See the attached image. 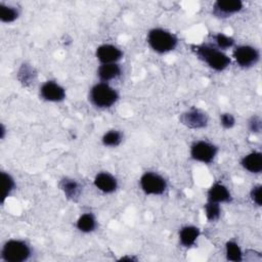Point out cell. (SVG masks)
Instances as JSON below:
<instances>
[{
  "instance_id": "obj_1",
  "label": "cell",
  "mask_w": 262,
  "mask_h": 262,
  "mask_svg": "<svg viewBox=\"0 0 262 262\" xmlns=\"http://www.w3.org/2000/svg\"><path fill=\"white\" fill-rule=\"evenodd\" d=\"M194 51L203 61L215 71L221 72L230 64V57L212 45H198L194 47Z\"/></svg>"
},
{
  "instance_id": "obj_2",
  "label": "cell",
  "mask_w": 262,
  "mask_h": 262,
  "mask_svg": "<svg viewBox=\"0 0 262 262\" xmlns=\"http://www.w3.org/2000/svg\"><path fill=\"white\" fill-rule=\"evenodd\" d=\"M147 43L156 52L166 53L175 49L178 39L174 34L167 30L156 28L148 32Z\"/></svg>"
},
{
  "instance_id": "obj_3",
  "label": "cell",
  "mask_w": 262,
  "mask_h": 262,
  "mask_svg": "<svg viewBox=\"0 0 262 262\" xmlns=\"http://www.w3.org/2000/svg\"><path fill=\"white\" fill-rule=\"evenodd\" d=\"M118 92L105 82L95 84L90 90L91 102L100 108L111 107L118 100Z\"/></svg>"
},
{
  "instance_id": "obj_4",
  "label": "cell",
  "mask_w": 262,
  "mask_h": 262,
  "mask_svg": "<svg viewBox=\"0 0 262 262\" xmlns=\"http://www.w3.org/2000/svg\"><path fill=\"white\" fill-rule=\"evenodd\" d=\"M31 256L30 247L19 239L6 242L1 250V257L6 262H23Z\"/></svg>"
},
{
  "instance_id": "obj_5",
  "label": "cell",
  "mask_w": 262,
  "mask_h": 262,
  "mask_svg": "<svg viewBox=\"0 0 262 262\" xmlns=\"http://www.w3.org/2000/svg\"><path fill=\"white\" fill-rule=\"evenodd\" d=\"M140 187L145 194L159 195L167 188L166 180L159 174L146 172L140 177Z\"/></svg>"
},
{
  "instance_id": "obj_6",
  "label": "cell",
  "mask_w": 262,
  "mask_h": 262,
  "mask_svg": "<svg viewBox=\"0 0 262 262\" xmlns=\"http://www.w3.org/2000/svg\"><path fill=\"white\" fill-rule=\"evenodd\" d=\"M233 57L239 67L250 68L258 62L260 58V53L258 49L253 46L241 45L234 49Z\"/></svg>"
},
{
  "instance_id": "obj_7",
  "label": "cell",
  "mask_w": 262,
  "mask_h": 262,
  "mask_svg": "<svg viewBox=\"0 0 262 262\" xmlns=\"http://www.w3.org/2000/svg\"><path fill=\"white\" fill-rule=\"evenodd\" d=\"M217 154V147L207 141L200 140L194 142L190 147V156L192 159L203 163H211Z\"/></svg>"
},
{
  "instance_id": "obj_8",
  "label": "cell",
  "mask_w": 262,
  "mask_h": 262,
  "mask_svg": "<svg viewBox=\"0 0 262 262\" xmlns=\"http://www.w3.org/2000/svg\"><path fill=\"white\" fill-rule=\"evenodd\" d=\"M180 122L191 129L204 128L208 124V116L199 108H190L180 116Z\"/></svg>"
},
{
  "instance_id": "obj_9",
  "label": "cell",
  "mask_w": 262,
  "mask_h": 262,
  "mask_svg": "<svg viewBox=\"0 0 262 262\" xmlns=\"http://www.w3.org/2000/svg\"><path fill=\"white\" fill-rule=\"evenodd\" d=\"M40 94L45 100L52 102H58L66 98V90L63 87L53 81L45 82L40 88Z\"/></svg>"
},
{
  "instance_id": "obj_10",
  "label": "cell",
  "mask_w": 262,
  "mask_h": 262,
  "mask_svg": "<svg viewBox=\"0 0 262 262\" xmlns=\"http://www.w3.org/2000/svg\"><path fill=\"white\" fill-rule=\"evenodd\" d=\"M243 2L241 0L216 1L213 6V14L217 17H228L229 15L241 11Z\"/></svg>"
},
{
  "instance_id": "obj_11",
  "label": "cell",
  "mask_w": 262,
  "mask_h": 262,
  "mask_svg": "<svg viewBox=\"0 0 262 262\" xmlns=\"http://www.w3.org/2000/svg\"><path fill=\"white\" fill-rule=\"evenodd\" d=\"M122 55V51L112 44H103L96 49V57L101 63H117Z\"/></svg>"
},
{
  "instance_id": "obj_12",
  "label": "cell",
  "mask_w": 262,
  "mask_h": 262,
  "mask_svg": "<svg viewBox=\"0 0 262 262\" xmlns=\"http://www.w3.org/2000/svg\"><path fill=\"white\" fill-rule=\"evenodd\" d=\"M94 185L104 193H112L118 187L117 179L107 172L98 173L94 178Z\"/></svg>"
},
{
  "instance_id": "obj_13",
  "label": "cell",
  "mask_w": 262,
  "mask_h": 262,
  "mask_svg": "<svg viewBox=\"0 0 262 262\" xmlns=\"http://www.w3.org/2000/svg\"><path fill=\"white\" fill-rule=\"evenodd\" d=\"M208 201L214 203H228L231 201V194L228 188L222 183H214L208 190Z\"/></svg>"
},
{
  "instance_id": "obj_14",
  "label": "cell",
  "mask_w": 262,
  "mask_h": 262,
  "mask_svg": "<svg viewBox=\"0 0 262 262\" xmlns=\"http://www.w3.org/2000/svg\"><path fill=\"white\" fill-rule=\"evenodd\" d=\"M244 169L251 173H260L262 171V154L259 151H253L246 155L241 162Z\"/></svg>"
},
{
  "instance_id": "obj_15",
  "label": "cell",
  "mask_w": 262,
  "mask_h": 262,
  "mask_svg": "<svg viewBox=\"0 0 262 262\" xmlns=\"http://www.w3.org/2000/svg\"><path fill=\"white\" fill-rule=\"evenodd\" d=\"M59 186H60L61 190L63 191L67 199H69L71 201H77L78 198L80 196L82 188L76 180L70 179V178H63L60 181Z\"/></svg>"
},
{
  "instance_id": "obj_16",
  "label": "cell",
  "mask_w": 262,
  "mask_h": 262,
  "mask_svg": "<svg viewBox=\"0 0 262 262\" xmlns=\"http://www.w3.org/2000/svg\"><path fill=\"white\" fill-rule=\"evenodd\" d=\"M97 75L101 81L106 83L121 75V68L117 63H101L97 70Z\"/></svg>"
},
{
  "instance_id": "obj_17",
  "label": "cell",
  "mask_w": 262,
  "mask_h": 262,
  "mask_svg": "<svg viewBox=\"0 0 262 262\" xmlns=\"http://www.w3.org/2000/svg\"><path fill=\"white\" fill-rule=\"evenodd\" d=\"M200 236V229L192 225L184 226L179 231V241L184 247H191Z\"/></svg>"
},
{
  "instance_id": "obj_18",
  "label": "cell",
  "mask_w": 262,
  "mask_h": 262,
  "mask_svg": "<svg viewBox=\"0 0 262 262\" xmlns=\"http://www.w3.org/2000/svg\"><path fill=\"white\" fill-rule=\"evenodd\" d=\"M95 226H96L95 218L90 213L81 215L77 220V228L82 232H86V233L91 232L94 230Z\"/></svg>"
},
{
  "instance_id": "obj_19",
  "label": "cell",
  "mask_w": 262,
  "mask_h": 262,
  "mask_svg": "<svg viewBox=\"0 0 262 262\" xmlns=\"http://www.w3.org/2000/svg\"><path fill=\"white\" fill-rule=\"evenodd\" d=\"M225 254H226V259L229 261L239 262L243 260V252L239 246L235 242L229 241L226 243Z\"/></svg>"
},
{
  "instance_id": "obj_20",
  "label": "cell",
  "mask_w": 262,
  "mask_h": 262,
  "mask_svg": "<svg viewBox=\"0 0 262 262\" xmlns=\"http://www.w3.org/2000/svg\"><path fill=\"white\" fill-rule=\"evenodd\" d=\"M18 17V11L15 7L0 4V19L3 23H12Z\"/></svg>"
},
{
  "instance_id": "obj_21",
  "label": "cell",
  "mask_w": 262,
  "mask_h": 262,
  "mask_svg": "<svg viewBox=\"0 0 262 262\" xmlns=\"http://www.w3.org/2000/svg\"><path fill=\"white\" fill-rule=\"evenodd\" d=\"M35 76L36 74L34 69L26 63H24L18 71V79L24 85L31 84L35 79Z\"/></svg>"
},
{
  "instance_id": "obj_22",
  "label": "cell",
  "mask_w": 262,
  "mask_h": 262,
  "mask_svg": "<svg viewBox=\"0 0 262 262\" xmlns=\"http://www.w3.org/2000/svg\"><path fill=\"white\" fill-rule=\"evenodd\" d=\"M205 214L209 221H216L221 215V208L218 203L209 202L205 205Z\"/></svg>"
},
{
  "instance_id": "obj_23",
  "label": "cell",
  "mask_w": 262,
  "mask_h": 262,
  "mask_svg": "<svg viewBox=\"0 0 262 262\" xmlns=\"http://www.w3.org/2000/svg\"><path fill=\"white\" fill-rule=\"evenodd\" d=\"M122 141V134L117 130H110L102 136V143L105 146H118Z\"/></svg>"
},
{
  "instance_id": "obj_24",
  "label": "cell",
  "mask_w": 262,
  "mask_h": 262,
  "mask_svg": "<svg viewBox=\"0 0 262 262\" xmlns=\"http://www.w3.org/2000/svg\"><path fill=\"white\" fill-rule=\"evenodd\" d=\"M1 178H2V187H3L2 188V202H4V200L13 190L15 183H14L13 178L5 172H1Z\"/></svg>"
},
{
  "instance_id": "obj_25",
  "label": "cell",
  "mask_w": 262,
  "mask_h": 262,
  "mask_svg": "<svg viewBox=\"0 0 262 262\" xmlns=\"http://www.w3.org/2000/svg\"><path fill=\"white\" fill-rule=\"evenodd\" d=\"M214 40H215V43L218 47V49H227V48H230L233 46L234 44V40L229 37V36H226L222 33H218L216 35L213 36Z\"/></svg>"
},
{
  "instance_id": "obj_26",
  "label": "cell",
  "mask_w": 262,
  "mask_h": 262,
  "mask_svg": "<svg viewBox=\"0 0 262 262\" xmlns=\"http://www.w3.org/2000/svg\"><path fill=\"white\" fill-rule=\"evenodd\" d=\"M220 122H221V125L225 129H230V128H232L234 126L235 119H234V117L231 114L225 113V114H222L220 116Z\"/></svg>"
},
{
  "instance_id": "obj_27",
  "label": "cell",
  "mask_w": 262,
  "mask_h": 262,
  "mask_svg": "<svg viewBox=\"0 0 262 262\" xmlns=\"http://www.w3.org/2000/svg\"><path fill=\"white\" fill-rule=\"evenodd\" d=\"M251 199L257 205L261 206L262 204V196H261V185H256L251 190Z\"/></svg>"
},
{
  "instance_id": "obj_28",
  "label": "cell",
  "mask_w": 262,
  "mask_h": 262,
  "mask_svg": "<svg viewBox=\"0 0 262 262\" xmlns=\"http://www.w3.org/2000/svg\"><path fill=\"white\" fill-rule=\"evenodd\" d=\"M249 128L253 133H259L261 131V120L258 117H253L249 122Z\"/></svg>"
}]
</instances>
